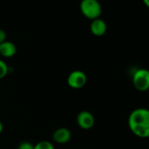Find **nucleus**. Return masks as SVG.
<instances>
[{
	"instance_id": "nucleus-1",
	"label": "nucleus",
	"mask_w": 149,
	"mask_h": 149,
	"mask_svg": "<svg viewBox=\"0 0 149 149\" xmlns=\"http://www.w3.org/2000/svg\"><path fill=\"white\" fill-rule=\"evenodd\" d=\"M128 126L131 132L139 138H149V109L137 108L128 118Z\"/></svg>"
},
{
	"instance_id": "nucleus-2",
	"label": "nucleus",
	"mask_w": 149,
	"mask_h": 149,
	"mask_svg": "<svg viewBox=\"0 0 149 149\" xmlns=\"http://www.w3.org/2000/svg\"><path fill=\"white\" fill-rule=\"evenodd\" d=\"M80 9L84 16L91 20L98 19L102 13V6L97 0H82Z\"/></svg>"
},
{
	"instance_id": "nucleus-3",
	"label": "nucleus",
	"mask_w": 149,
	"mask_h": 149,
	"mask_svg": "<svg viewBox=\"0 0 149 149\" xmlns=\"http://www.w3.org/2000/svg\"><path fill=\"white\" fill-rule=\"evenodd\" d=\"M132 84L134 88L141 92L149 90V70L146 68H138L132 74Z\"/></svg>"
},
{
	"instance_id": "nucleus-4",
	"label": "nucleus",
	"mask_w": 149,
	"mask_h": 149,
	"mask_svg": "<svg viewBox=\"0 0 149 149\" xmlns=\"http://www.w3.org/2000/svg\"><path fill=\"white\" fill-rule=\"evenodd\" d=\"M68 85L74 90L84 88L87 84V76L82 70H74L68 77Z\"/></svg>"
},
{
	"instance_id": "nucleus-5",
	"label": "nucleus",
	"mask_w": 149,
	"mask_h": 149,
	"mask_svg": "<svg viewBox=\"0 0 149 149\" xmlns=\"http://www.w3.org/2000/svg\"><path fill=\"white\" fill-rule=\"evenodd\" d=\"M77 123L80 128L84 130H90L95 125V118L91 112L88 111H82L77 114Z\"/></svg>"
},
{
	"instance_id": "nucleus-6",
	"label": "nucleus",
	"mask_w": 149,
	"mask_h": 149,
	"mask_svg": "<svg viewBox=\"0 0 149 149\" xmlns=\"http://www.w3.org/2000/svg\"><path fill=\"white\" fill-rule=\"evenodd\" d=\"M72 137L71 131L67 127H60L56 129L53 133V140L58 144L68 143Z\"/></svg>"
},
{
	"instance_id": "nucleus-7",
	"label": "nucleus",
	"mask_w": 149,
	"mask_h": 149,
	"mask_svg": "<svg viewBox=\"0 0 149 149\" xmlns=\"http://www.w3.org/2000/svg\"><path fill=\"white\" fill-rule=\"evenodd\" d=\"M90 28H91V32L93 35L100 37V36H103L106 33L107 25L103 19L98 18V19L92 20Z\"/></svg>"
},
{
	"instance_id": "nucleus-8",
	"label": "nucleus",
	"mask_w": 149,
	"mask_h": 149,
	"mask_svg": "<svg viewBox=\"0 0 149 149\" xmlns=\"http://www.w3.org/2000/svg\"><path fill=\"white\" fill-rule=\"evenodd\" d=\"M17 47L16 45L12 42L6 40L5 42L0 44V54L5 58H11L16 54Z\"/></svg>"
},
{
	"instance_id": "nucleus-9",
	"label": "nucleus",
	"mask_w": 149,
	"mask_h": 149,
	"mask_svg": "<svg viewBox=\"0 0 149 149\" xmlns=\"http://www.w3.org/2000/svg\"><path fill=\"white\" fill-rule=\"evenodd\" d=\"M33 149H54V146L48 140H41L33 146Z\"/></svg>"
},
{
	"instance_id": "nucleus-10",
	"label": "nucleus",
	"mask_w": 149,
	"mask_h": 149,
	"mask_svg": "<svg viewBox=\"0 0 149 149\" xmlns=\"http://www.w3.org/2000/svg\"><path fill=\"white\" fill-rule=\"evenodd\" d=\"M8 74V66L7 64L0 59V79H3Z\"/></svg>"
},
{
	"instance_id": "nucleus-11",
	"label": "nucleus",
	"mask_w": 149,
	"mask_h": 149,
	"mask_svg": "<svg viewBox=\"0 0 149 149\" xmlns=\"http://www.w3.org/2000/svg\"><path fill=\"white\" fill-rule=\"evenodd\" d=\"M33 145L28 141H23L21 142L19 146H18V149H33Z\"/></svg>"
},
{
	"instance_id": "nucleus-12",
	"label": "nucleus",
	"mask_w": 149,
	"mask_h": 149,
	"mask_svg": "<svg viewBox=\"0 0 149 149\" xmlns=\"http://www.w3.org/2000/svg\"><path fill=\"white\" fill-rule=\"evenodd\" d=\"M6 40V33L4 30L0 29V44Z\"/></svg>"
},
{
	"instance_id": "nucleus-13",
	"label": "nucleus",
	"mask_w": 149,
	"mask_h": 149,
	"mask_svg": "<svg viewBox=\"0 0 149 149\" xmlns=\"http://www.w3.org/2000/svg\"><path fill=\"white\" fill-rule=\"evenodd\" d=\"M142 1H143V3L145 4V6H147V7L149 8V0H142Z\"/></svg>"
},
{
	"instance_id": "nucleus-14",
	"label": "nucleus",
	"mask_w": 149,
	"mask_h": 149,
	"mask_svg": "<svg viewBox=\"0 0 149 149\" xmlns=\"http://www.w3.org/2000/svg\"><path fill=\"white\" fill-rule=\"evenodd\" d=\"M4 130V125H3V123L0 121V134H1V132H3Z\"/></svg>"
}]
</instances>
